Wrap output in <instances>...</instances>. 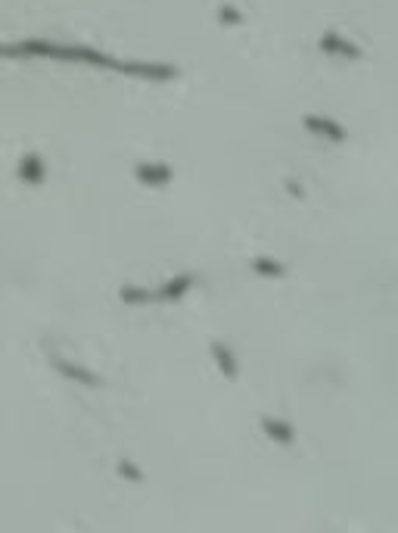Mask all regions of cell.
I'll list each match as a JSON object with an SVG mask.
<instances>
[{"label":"cell","mask_w":398,"mask_h":533,"mask_svg":"<svg viewBox=\"0 0 398 533\" xmlns=\"http://www.w3.org/2000/svg\"><path fill=\"white\" fill-rule=\"evenodd\" d=\"M215 356H218V365H221V368H224V371L233 377V374H236V368H233V362H230V353H227V350H221V346L215 343Z\"/></svg>","instance_id":"cell-1"},{"label":"cell","mask_w":398,"mask_h":533,"mask_svg":"<svg viewBox=\"0 0 398 533\" xmlns=\"http://www.w3.org/2000/svg\"><path fill=\"white\" fill-rule=\"evenodd\" d=\"M264 427L271 430V437H277V440H283V443H290L293 437H290V427H280V424H271V421H264Z\"/></svg>","instance_id":"cell-2"}]
</instances>
